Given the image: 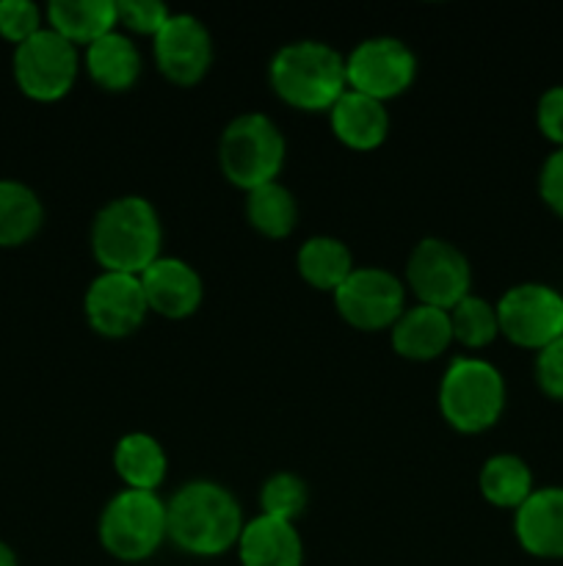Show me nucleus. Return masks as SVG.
<instances>
[{
	"mask_svg": "<svg viewBox=\"0 0 563 566\" xmlns=\"http://www.w3.org/2000/svg\"><path fill=\"white\" fill-rule=\"evenodd\" d=\"M169 542L196 558L224 556L243 534V506L230 486L210 479H193L177 486L166 501Z\"/></svg>",
	"mask_w": 563,
	"mask_h": 566,
	"instance_id": "nucleus-1",
	"label": "nucleus"
},
{
	"mask_svg": "<svg viewBox=\"0 0 563 566\" xmlns=\"http://www.w3.org/2000/svg\"><path fill=\"white\" fill-rule=\"evenodd\" d=\"M163 224L158 208L141 193H121L97 210L92 221V254L103 271L141 274L160 258Z\"/></svg>",
	"mask_w": 563,
	"mask_h": 566,
	"instance_id": "nucleus-2",
	"label": "nucleus"
},
{
	"mask_svg": "<svg viewBox=\"0 0 563 566\" xmlns=\"http://www.w3.org/2000/svg\"><path fill=\"white\" fill-rule=\"evenodd\" d=\"M268 83L276 97L307 114H329L346 94V55L320 39L282 44L268 64Z\"/></svg>",
	"mask_w": 563,
	"mask_h": 566,
	"instance_id": "nucleus-3",
	"label": "nucleus"
},
{
	"mask_svg": "<svg viewBox=\"0 0 563 566\" xmlns=\"http://www.w3.org/2000/svg\"><path fill=\"white\" fill-rule=\"evenodd\" d=\"M506 376L484 357H456L439 379V412L458 434H484L506 412Z\"/></svg>",
	"mask_w": 563,
	"mask_h": 566,
	"instance_id": "nucleus-4",
	"label": "nucleus"
},
{
	"mask_svg": "<svg viewBox=\"0 0 563 566\" xmlns=\"http://www.w3.org/2000/svg\"><path fill=\"white\" fill-rule=\"evenodd\" d=\"M287 142L282 127L259 111H246L226 122L219 138V166L235 188L252 191L279 180L285 169Z\"/></svg>",
	"mask_w": 563,
	"mask_h": 566,
	"instance_id": "nucleus-5",
	"label": "nucleus"
},
{
	"mask_svg": "<svg viewBox=\"0 0 563 566\" xmlns=\"http://www.w3.org/2000/svg\"><path fill=\"white\" fill-rule=\"evenodd\" d=\"M99 545L119 562H147L169 539L166 501L158 492L119 490L99 512Z\"/></svg>",
	"mask_w": 563,
	"mask_h": 566,
	"instance_id": "nucleus-6",
	"label": "nucleus"
},
{
	"mask_svg": "<svg viewBox=\"0 0 563 566\" xmlns=\"http://www.w3.org/2000/svg\"><path fill=\"white\" fill-rule=\"evenodd\" d=\"M81 75V48L44 25L14 48V81L25 97L55 103L66 97Z\"/></svg>",
	"mask_w": 563,
	"mask_h": 566,
	"instance_id": "nucleus-7",
	"label": "nucleus"
},
{
	"mask_svg": "<svg viewBox=\"0 0 563 566\" xmlns=\"http://www.w3.org/2000/svg\"><path fill=\"white\" fill-rule=\"evenodd\" d=\"M406 287L419 304L450 310L472 293V265L456 243L428 235L414 243L408 254Z\"/></svg>",
	"mask_w": 563,
	"mask_h": 566,
	"instance_id": "nucleus-8",
	"label": "nucleus"
},
{
	"mask_svg": "<svg viewBox=\"0 0 563 566\" xmlns=\"http://www.w3.org/2000/svg\"><path fill=\"white\" fill-rule=\"evenodd\" d=\"M500 335L513 346L541 352L563 337V293L546 282H519L500 296Z\"/></svg>",
	"mask_w": 563,
	"mask_h": 566,
	"instance_id": "nucleus-9",
	"label": "nucleus"
},
{
	"mask_svg": "<svg viewBox=\"0 0 563 566\" xmlns=\"http://www.w3.org/2000/svg\"><path fill=\"white\" fill-rule=\"evenodd\" d=\"M331 296L340 318L359 332L392 329L408 307L406 282L381 265H357Z\"/></svg>",
	"mask_w": 563,
	"mask_h": 566,
	"instance_id": "nucleus-10",
	"label": "nucleus"
},
{
	"mask_svg": "<svg viewBox=\"0 0 563 566\" xmlns=\"http://www.w3.org/2000/svg\"><path fill=\"white\" fill-rule=\"evenodd\" d=\"M346 77L348 88L386 103L412 88L417 77V55L397 36H368L346 55Z\"/></svg>",
	"mask_w": 563,
	"mask_h": 566,
	"instance_id": "nucleus-11",
	"label": "nucleus"
},
{
	"mask_svg": "<svg viewBox=\"0 0 563 566\" xmlns=\"http://www.w3.org/2000/svg\"><path fill=\"white\" fill-rule=\"evenodd\" d=\"M155 66L174 86H196L210 72L215 59V42L210 28L188 11H171L152 36Z\"/></svg>",
	"mask_w": 563,
	"mask_h": 566,
	"instance_id": "nucleus-12",
	"label": "nucleus"
},
{
	"mask_svg": "<svg viewBox=\"0 0 563 566\" xmlns=\"http://www.w3.org/2000/svg\"><path fill=\"white\" fill-rule=\"evenodd\" d=\"M83 313L97 335L110 337V340L130 337L149 315L141 280L136 274L99 271L86 287Z\"/></svg>",
	"mask_w": 563,
	"mask_h": 566,
	"instance_id": "nucleus-13",
	"label": "nucleus"
},
{
	"mask_svg": "<svg viewBox=\"0 0 563 566\" xmlns=\"http://www.w3.org/2000/svg\"><path fill=\"white\" fill-rule=\"evenodd\" d=\"M138 280H141L149 313L171 321L191 318L204 298L202 274L188 260L174 258V254H160L149 269L138 274Z\"/></svg>",
	"mask_w": 563,
	"mask_h": 566,
	"instance_id": "nucleus-14",
	"label": "nucleus"
},
{
	"mask_svg": "<svg viewBox=\"0 0 563 566\" xmlns=\"http://www.w3.org/2000/svg\"><path fill=\"white\" fill-rule=\"evenodd\" d=\"M513 536L528 556L544 562L563 558V486H535L513 512Z\"/></svg>",
	"mask_w": 563,
	"mask_h": 566,
	"instance_id": "nucleus-15",
	"label": "nucleus"
},
{
	"mask_svg": "<svg viewBox=\"0 0 563 566\" xmlns=\"http://www.w3.org/2000/svg\"><path fill=\"white\" fill-rule=\"evenodd\" d=\"M329 125L337 142L346 144L348 149L370 153V149H379L386 142L392 119L386 103L346 88V94L331 105Z\"/></svg>",
	"mask_w": 563,
	"mask_h": 566,
	"instance_id": "nucleus-16",
	"label": "nucleus"
},
{
	"mask_svg": "<svg viewBox=\"0 0 563 566\" xmlns=\"http://www.w3.org/2000/svg\"><path fill=\"white\" fill-rule=\"evenodd\" d=\"M237 558L241 566H304V539L296 523L257 514L243 525Z\"/></svg>",
	"mask_w": 563,
	"mask_h": 566,
	"instance_id": "nucleus-17",
	"label": "nucleus"
},
{
	"mask_svg": "<svg viewBox=\"0 0 563 566\" xmlns=\"http://www.w3.org/2000/svg\"><path fill=\"white\" fill-rule=\"evenodd\" d=\"M392 348L412 363H431L453 343V326L447 310L431 304H412L390 329Z\"/></svg>",
	"mask_w": 563,
	"mask_h": 566,
	"instance_id": "nucleus-18",
	"label": "nucleus"
},
{
	"mask_svg": "<svg viewBox=\"0 0 563 566\" xmlns=\"http://www.w3.org/2000/svg\"><path fill=\"white\" fill-rule=\"evenodd\" d=\"M83 66L88 77L105 92H127L141 77L144 59L130 33L116 28L83 50Z\"/></svg>",
	"mask_w": 563,
	"mask_h": 566,
	"instance_id": "nucleus-19",
	"label": "nucleus"
},
{
	"mask_svg": "<svg viewBox=\"0 0 563 566\" xmlns=\"http://www.w3.org/2000/svg\"><path fill=\"white\" fill-rule=\"evenodd\" d=\"M44 20L77 48H88L119 28L116 0H53L44 9Z\"/></svg>",
	"mask_w": 563,
	"mask_h": 566,
	"instance_id": "nucleus-20",
	"label": "nucleus"
},
{
	"mask_svg": "<svg viewBox=\"0 0 563 566\" xmlns=\"http://www.w3.org/2000/svg\"><path fill=\"white\" fill-rule=\"evenodd\" d=\"M114 470L127 490L158 492L169 470V457L158 437L147 431H127L114 446Z\"/></svg>",
	"mask_w": 563,
	"mask_h": 566,
	"instance_id": "nucleus-21",
	"label": "nucleus"
},
{
	"mask_svg": "<svg viewBox=\"0 0 563 566\" xmlns=\"http://www.w3.org/2000/svg\"><path fill=\"white\" fill-rule=\"evenodd\" d=\"M296 269L301 280L315 291L334 293L357 265H353V252L346 241L334 235H312L298 247Z\"/></svg>",
	"mask_w": 563,
	"mask_h": 566,
	"instance_id": "nucleus-22",
	"label": "nucleus"
},
{
	"mask_svg": "<svg viewBox=\"0 0 563 566\" xmlns=\"http://www.w3.org/2000/svg\"><path fill=\"white\" fill-rule=\"evenodd\" d=\"M480 495L497 509L517 512L535 490V479L530 464L517 453H495L484 462L478 473Z\"/></svg>",
	"mask_w": 563,
	"mask_h": 566,
	"instance_id": "nucleus-23",
	"label": "nucleus"
},
{
	"mask_svg": "<svg viewBox=\"0 0 563 566\" xmlns=\"http://www.w3.org/2000/svg\"><path fill=\"white\" fill-rule=\"evenodd\" d=\"M44 221V205L31 186L20 180H0V247H22Z\"/></svg>",
	"mask_w": 563,
	"mask_h": 566,
	"instance_id": "nucleus-24",
	"label": "nucleus"
},
{
	"mask_svg": "<svg viewBox=\"0 0 563 566\" xmlns=\"http://www.w3.org/2000/svg\"><path fill=\"white\" fill-rule=\"evenodd\" d=\"M246 219L259 235L287 238L298 227V199L285 182L274 180L246 191Z\"/></svg>",
	"mask_w": 563,
	"mask_h": 566,
	"instance_id": "nucleus-25",
	"label": "nucleus"
},
{
	"mask_svg": "<svg viewBox=\"0 0 563 566\" xmlns=\"http://www.w3.org/2000/svg\"><path fill=\"white\" fill-rule=\"evenodd\" d=\"M453 326V343L464 348H486L500 335V321H497V307L486 298L464 296L456 307L447 310Z\"/></svg>",
	"mask_w": 563,
	"mask_h": 566,
	"instance_id": "nucleus-26",
	"label": "nucleus"
},
{
	"mask_svg": "<svg viewBox=\"0 0 563 566\" xmlns=\"http://www.w3.org/2000/svg\"><path fill=\"white\" fill-rule=\"evenodd\" d=\"M309 506V486L307 481L290 470H279V473L268 475L259 486V509L265 517L285 520V523H296L304 517Z\"/></svg>",
	"mask_w": 563,
	"mask_h": 566,
	"instance_id": "nucleus-27",
	"label": "nucleus"
},
{
	"mask_svg": "<svg viewBox=\"0 0 563 566\" xmlns=\"http://www.w3.org/2000/svg\"><path fill=\"white\" fill-rule=\"evenodd\" d=\"M116 14L125 33L155 36L171 17V9L163 0H116Z\"/></svg>",
	"mask_w": 563,
	"mask_h": 566,
	"instance_id": "nucleus-28",
	"label": "nucleus"
},
{
	"mask_svg": "<svg viewBox=\"0 0 563 566\" xmlns=\"http://www.w3.org/2000/svg\"><path fill=\"white\" fill-rule=\"evenodd\" d=\"M44 28V11L33 0H0V36L22 44Z\"/></svg>",
	"mask_w": 563,
	"mask_h": 566,
	"instance_id": "nucleus-29",
	"label": "nucleus"
},
{
	"mask_svg": "<svg viewBox=\"0 0 563 566\" xmlns=\"http://www.w3.org/2000/svg\"><path fill=\"white\" fill-rule=\"evenodd\" d=\"M533 376L539 390L552 401H563V337L535 352Z\"/></svg>",
	"mask_w": 563,
	"mask_h": 566,
	"instance_id": "nucleus-30",
	"label": "nucleus"
},
{
	"mask_svg": "<svg viewBox=\"0 0 563 566\" xmlns=\"http://www.w3.org/2000/svg\"><path fill=\"white\" fill-rule=\"evenodd\" d=\"M535 125L546 142L563 147V83L550 86L535 103Z\"/></svg>",
	"mask_w": 563,
	"mask_h": 566,
	"instance_id": "nucleus-31",
	"label": "nucleus"
},
{
	"mask_svg": "<svg viewBox=\"0 0 563 566\" xmlns=\"http://www.w3.org/2000/svg\"><path fill=\"white\" fill-rule=\"evenodd\" d=\"M539 197L546 208L563 219V147L552 149L539 171Z\"/></svg>",
	"mask_w": 563,
	"mask_h": 566,
	"instance_id": "nucleus-32",
	"label": "nucleus"
},
{
	"mask_svg": "<svg viewBox=\"0 0 563 566\" xmlns=\"http://www.w3.org/2000/svg\"><path fill=\"white\" fill-rule=\"evenodd\" d=\"M0 566H20V562H17V553L11 551L6 542H0Z\"/></svg>",
	"mask_w": 563,
	"mask_h": 566,
	"instance_id": "nucleus-33",
	"label": "nucleus"
}]
</instances>
